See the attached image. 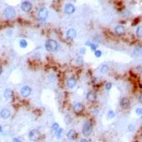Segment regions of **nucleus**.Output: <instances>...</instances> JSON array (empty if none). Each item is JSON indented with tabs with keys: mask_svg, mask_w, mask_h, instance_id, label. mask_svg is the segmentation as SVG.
<instances>
[{
	"mask_svg": "<svg viewBox=\"0 0 142 142\" xmlns=\"http://www.w3.org/2000/svg\"><path fill=\"white\" fill-rule=\"evenodd\" d=\"M46 49L47 50L50 52H53V51H55L57 49H58V43H57L56 41L52 40V39H50L48 40L46 42Z\"/></svg>",
	"mask_w": 142,
	"mask_h": 142,
	"instance_id": "f257e3e1",
	"label": "nucleus"
},
{
	"mask_svg": "<svg viewBox=\"0 0 142 142\" xmlns=\"http://www.w3.org/2000/svg\"><path fill=\"white\" fill-rule=\"evenodd\" d=\"M93 131V125L90 122H86L84 123L82 127V132L84 136H88Z\"/></svg>",
	"mask_w": 142,
	"mask_h": 142,
	"instance_id": "f03ea898",
	"label": "nucleus"
},
{
	"mask_svg": "<svg viewBox=\"0 0 142 142\" xmlns=\"http://www.w3.org/2000/svg\"><path fill=\"white\" fill-rule=\"evenodd\" d=\"M4 16L6 17L7 19H12L15 17V12L14 10V8H7L6 9L4 10Z\"/></svg>",
	"mask_w": 142,
	"mask_h": 142,
	"instance_id": "7ed1b4c3",
	"label": "nucleus"
},
{
	"mask_svg": "<svg viewBox=\"0 0 142 142\" xmlns=\"http://www.w3.org/2000/svg\"><path fill=\"white\" fill-rule=\"evenodd\" d=\"M40 136H41L40 132H39L38 129H33L28 134V138L31 141H37V140L40 138Z\"/></svg>",
	"mask_w": 142,
	"mask_h": 142,
	"instance_id": "20e7f679",
	"label": "nucleus"
},
{
	"mask_svg": "<svg viewBox=\"0 0 142 142\" xmlns=\"http://www.w3.org/2000/svg\"><path fill=\"white\" fill-rule=\"evenodd\" d=\"M32 3L28 1H25L21 4V9H22L24 12H28L30 10L32 9Z\"/></svg>",
	"mask_w": 142,
	"mask_h": 142,
	"instance_id": "39448f33",
	"label": "nucleus"
},
{
	"mask_svg": "<svg viewBox=\"0 0 142 142\" xmlns=\"http://www.w3.org/2000/svg\"><path fill=\"white\" fill-rule=\"evenodd\" d=\"M120 106H121L123 109H127V107H129L130 106V101L127 97H123V98L120 100Z\"/></svg>",
	"mask_w": 142,
	"mask_h": 142,
	"instance_id": "423d86ee",
	"label": "nucleus"
},
{
	"mask_svg": "<svg viewBox=\"0 0 142 142\" xmlns=\"http://www.w3.org/2000/svg\"><path fill=\"white\" fill-rule=\"evenodd\" d=\"M48 16V11L46 8H42L38 12V17L41 19H46Z\"/></svg>",
	"mask_w": 142,
	"mask_h": 142,
	"instance_id": "0eeeda50",
	"label": "nucleus"
},
{
	"mask_svg": "<svg viewBox=\"0 0 142 142\" xmlns=\"http://www.w3.org/2000/svg\"><path fill=\"white\" fill-rule=\"evenodd\" d=\"M20 93H21V95H22L23 97H27L28 96H29L30 93H31V88H30L28 86H24L22 88Z\"/></svg>",
	"mask_w": 142,
	"mask_h": 142,
	"instance_id": "6e6552de",
	"label": "nucleus"
},
{
	"mask_svg": "<svg viewBox=\"0 0 142 142\" xmlns=\"http://www.w3.org/2000/svg\"><path fill=\"white\" fill-rule=\"evenodd\" d=\"M10 115H11V111L8 109H6V108L3 109L1 111V112H0V116H1V118L4 119H7L9 118Z\"/></svg>",
	"mask_w": 142,
	"mask_h": 142,
	"instance_id": "1a4fd4ad",
	"label": "nucleus"
},
{
	"mask_svg": "<svg viewBox=\"0 0 142 142\" xmlns=\"http://www.w3.org/2000/svg\"><path fill=\"white\" fill-rule=\"evenodd\" d=\"M66 36L67 38L68 39H70V40H72V39H74L76 38V32L75 29H73V28H71V29L67 30V33H66Z\"/></svg>",
	"mask_w": 142,
	"mask_h": 142,
	"instance_id": "9d476101",
	"label": "nucleus"
},
{
	"mask_svg": "<svg viewBox=\"0 0 142 142\" xmlns=\"http://www.w3.org/2000/svg\"><path fill=\"white\" fill-rule=\"evenodd\" d=\"M65 12L67 14H72L75 12V7L72 4H67L65 6Z\"/></svg>",
	"mask_w": 142,
	"mask_h": 142,
	"instance_id": "9b49d317",
	"label": "nucleus"
},
{
	"mask_svg": "<svg viewBox=\"0 0 142 142\" xmlns=\"http://www.w3.org/2000/svg\"><path fill=\"white\" fill-rule=\"evenodd\" d=\"M67 137L68 138L70 141H74V140L76 138V131L72 129L70 130L67 134Z\"/></svg>",
	"mask_w": 142,
	"mask_h": 142,
	"instance_id": "f8f14e48",
	"label": "nucleus"
},
{
	"mask_svg": "<svg viewBox=\"0 0 142 142\" xmlns=\"http://www.w3.org/2000/svg\"><path fill=\"white\" fill-rule=\"evenodd\" d=\"M73 109L76 113H81V112H82L83 110H84V106H83L81 103H76L74 105Z\"/></svg>",
	"mask_w": 142,
	"mask_h": 142,
	"instance_id": "ddd939ff",
	"label": "nucleus"
},
{
	"mask_svg": "<svg viewBox=\"0 0 142 142\" xmlns=\"http://www.w3.org/2000/svg\"><path fill=\"white\" fill-rule=\"evenodd\" d=\"M67 87H68V88H72L76 86V81L74 79V78H69V79H67Z\"/></svg>",
	"mask_w": 142,
	"mask_h": 142,
	"instance_id": "4468645a",
	"label": "nucleus"
},
{
	"mask_svg": "<svg viewBox=\"0 0 142 142\" xmlns=\"http://www.w3.org/2000/svg\"><path fill=\"white\" fill-rule=\"evenodd\" d=\"M86 97H87V99H88L89 102H94V101L96 100V98H97V96H96V94L92 91L88 92V93H87Z\"/></svg>",
	"mask_w": 142,
	"mask_h": 142,
	"instance_id": "2eb2a0df",
	"label": "nucleus"
},
{
	"mask_svg": "<svg viewBox=\"0 0 142 142\" xmlns=\"http://www.w3.org/2000/svg\"><path fill=\"white\" fill-rule=\"evenodd\" d=\"M125 29H124V27L122 25H118L115 29V32L117 35H122L124 33Z\"/></svg>",
	"mask_w": 142,
	"mask_h": 142,
	"instance_id": "dca6fc26",
	"label": "nucleus"
},
{
	"mask_svg": "<svg viewBox=\"0 0 142 142\" xmlns=\"http://www.w3.org/2000/svg\"><path fill=\"white\" fill-rule=\"evenodd\" d=\"M12 94H13V93H12V91L11 89H9V88H7L4 91V97H7V98L11 97L12 96Z\"/></svg>",
	"mask_w": 142,
	"mask_h": 142,
	"instance_id": "f3484780",
	"label": "nucleus"
},
{
	"mask_svg": "<svg viewBox=\"0 0 142 142\" xmlns=\"http://www.w3.org/2000/svg\"><path fill=\"white\" fill-rule=\"evenodd\" d=\"M27 42H26L25 40H24V39H22V40H20V42H19V46L22 47V48H25L27 46Z\"/></svg>",
	"mask_w": 142,
	"mask_h": 142,
	"instance_id": "a211bd4d",
	"label": "nucleus"
},
{
	"mask_svg": "<svg viewBox=\"0 0 142 142\" xmlns=\"http://www.w3.org/2000/svg\"><path fill=\"white\" fill-rule=\"evenodd\" d=\"M136 35H137V37H139V38H141V36H142V27L141 26H139V27L137 28V30H136Z\"/></svg>",
	"mask_w": 142,
	"mask_h": 142,
	"instance_id": "6ab92c4d",
	"label": "nucleus"
},
{
	"mask_svg": "<svg viewBox=\"0 0 142 142\" xmlns=\"http://www.w3.org/2000/svg\"><path fill=\"white\" fill-rule=\"evenodd\" d=\"M86 45H88L90 46V48H91L93 50H96V48H97V46H96V45H94V44H92V43H90L89 42H86Z\"/></svg>",
	"mask_w": 142,
	"mask_h": 142,
	"instance_id": "aec40b11",
	"label": "nucleus"
},
{
	"mask_svg": "<svg viewBox=\"0 0 142 142\" xmlns=\"http://www.w3.org/2000/svg\"><path fill=\"white\" fill-rule=\"evenodd\" d=\"M55 132H56V136H57V137H58V138H60V137H61V134H62V132H63V129H62V128H58V130L55 131Z\"/></svg>",
	"mask_w": 142,
	"mask_h": 142,
	"instance_id": "412c9836",
	"label": "nucleus"
},
{
	"mask_svg": "<svg viewBox=\"0 0 142 142\" xmlns=\"http://www.w3.org/2000/svg\"><path fill=\"white\" fill-rule=\"evenodd\" d=\"M107 116H108V118L112 119V118H114V117L115 116V112H114L113 111H110L109 112H108Z\"/></svg>",
	"mask_w": 142,
	"mask_h": 142,
	"instance_id": "4be33fe9",
	"label": "nucleus"
},
{
	"mask_svg": "<svg viewBox=\"0 0 142 142\" xmlns=\"http://www.w3.org/2000/svg\"><path fill=\"white\" fill-rule=\"evenodd\" d=\"M108 71V67L106 66V65H102V67H101V72H102V73H105V72H106Z\"/></svg>",
	"mask_w": 142,
	"mask_h": 142,
	"instance_id": "5701e85b",
	"label": "nucleus"
},
{
	"mask_svg": "<svg viewBox=\"0 0 142 142\" xmlns=\"http://www.w3.org/2000/svg\"><path fill=\"white\" fill-rule=\"evenodd\" d=\"M76 63H77V64H79V65H82L83 64L82 57H78V58H76Z\"/></svg>",
	"mask_w": 142,
	"mask_h": 142,
	"instance_id": "b1692460",
	"label": "nucleus"
},
{
	"mask_svg": "<svg viewBox=\"0 0 142 142\" xmlns=\"http://www.w3.org/2000/svg\"><path fill=\"white\" fill-rule=\"evenodd\" d=\"M58 128H59V125H58V123H55L53 124V126H52V129H53V130H54V131H57Z\"/></svg>",
	"mask_w": 142,
	"mask_h": 142,
	"instance_id": "393cba45",
	"label": "nucleus"
},
{
	"mask_svg": "<svg viewBox=\"0 0 142 142\" xmlns=\"http://www.w3.org/2000/svg\"><path fill=\"white\" fill-rule=\"evenodd\" d=\"M105 87H106V89L107 90V91H109L111 88V87H112V84H111V83H107Z\"/></svg>",
	"mask_w": 142,
	"mask_h": 142,
	"instance_id": "a878e982",
	"label": "nucleus"
},
{
	"mask_svg": "<svg viewBox=\"0 0 142 142\" xmlns=\"http://www.w3.org/2000/svg\"><path fill=\"white\" fill-rule=\"evenodd\" d=\"M95 56L99 58V57L102 56V51L100 50H95Z\"/></svg>",
	"mask_w": 142,
	"mask_h": 142,
	"instance_id": "bb28decb",
	"label": "nucleus"
},
{
	"mask_svg": "<svg viewBox=\"0 0 142 142\" xmlns=\"http://www.w3.org/2000/svg\"><path fill=\"white\" fill-rule=\"evenodd\" d=\"M136 113L137 114V115H141V114H142L141 108H138V109H136Z\"/></svg>",
	"mask_w": 142,
	"mask_h": 142,
	"instance_id": "cd10ccee",
	"label": "nucleus"
},
{
	"mask_svg": "<svg viewBox=\"0 0 142 142\" xmlns=\"http://www.w3.org/2000/svg\"><path fill=\"white\" fill-rule=\"evenodd\" d=\"M132 129H134V126L132 125H129V131H133Z\"/></svg>",
	"mask_w": 142,
	"mask_h": 142,
	"instance_id": "c85d7f7f",
	"label": "nucleus"
},
{
	"mask_svg": "<svg viewBox=\"0 0 142 142\" xmlns=\"http://www.w3.org/2000/svg\"><path fill=\"white\" fill-rule=\"evenodd\" d=\"M81 54H84V53L86 52V50L84 49V48H82V49L81 50Z\"/></svg>",
	"mask_w": 142,
	"mask_h": 142,
	"instance_id": "c756f323",
	"label": "nucleus"
},
{
	"mask_svg": "<svg viewBox=\"0 0 142 142\" xmlns=\"http://www.w3.org/2000/svg\"><path fill=\"white\" fill-rule=\"evenodd\" d=\"M13 141H14V142H21L20 141H19V140L17 139V138H14V139H13Z\"/></svg>",
	"mask_w": 142,
	"mask_h": 142,
	"instance_id": "7c9ffc66",
	"label": "nucleus"
},
{
	"mask_svg": "<svg viewBox=\"0 0 142 142\" xmlns=\"http://www.w3.org/2000/svg\"><path fill=\"white\" fill-rule=\"evenodd\" d=\"M80 142H88V141H87L86 139H81V141H80Z\"/></svg>",
	"mask_w": 142,
	"mask_h": 142,
	"instance_id": "2f4dec72",
	"label": "nucleus"
},
{
	"mask_svg": "<svg viewBox=\"0 0 142 142\" xmlns=\"http://www.w3.org/2000/svg\"><path fill=\"white\" fill-rule=\"evenodd\" d=\"M2 72H3V67H2V66L0 65V75L2 74Z\"/></svg>",
	"mask_w": 142,
	"mask_h": 142,
	"instance_id": "473e14b6",
	"label": "nucleus"
},
{
	"mask_svg": "<svg viewBox=\"0 0 142 142\" xmlns=\"http://www.w3.org/2000/svg\"><path fill=\"white\" fill-rule=\"evenodd\" d=\"M139 100H140V102H141V97H140Z\"/></svg>",
	"mask_w": 142,
	"mask_h": 142,
	"instance_id": "72a5a7b5",
	"label": "nucleus"
},
{
	"mask_svg": "<svg viewBox=\"0 0 142 142\" xmlns=\"http://www.w3.org/2000/svg\"><path fill=\"white\" fill-rule=\"evenodd\" d=\"M0 132H2V127L0 126Z\"/></svg>",
	"mask_w": 142,
	"mask_h": 142,
	"instance_id": "f704fd0d",
	"label": "nucleus"
}]
</instances>
